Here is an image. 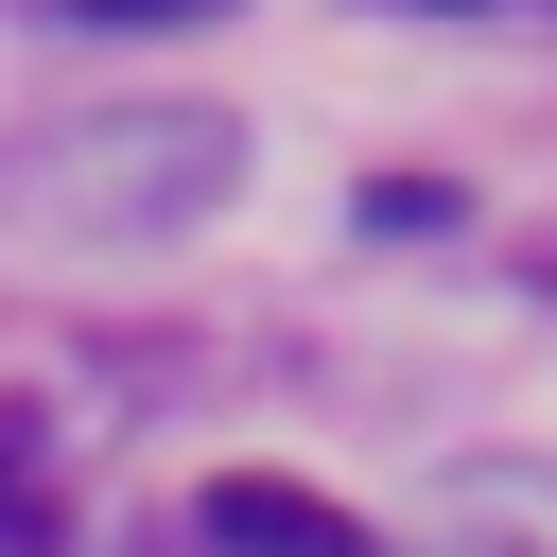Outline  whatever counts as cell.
Here are the masks:
<instances>
[{
  "label": "cell",
  "instance_id": "1",
  "mask_svg": "<svg viewBox=\"0 0 557 557\" xmlns=\"http://www.w3.org/2000/svg\"><path fill=\"white\" fill-rule=\"evenodd\" d=\"M226 191V122L191 104H139V122H70V157L17 174V209H70V226H174Z\"/></svg>",
  "mask_w": 557,
  "mask_h": 557
},
{
  "label": "cell",
  "instance_id": "2",
  "mask_svg": "<svg viewBox=\"0 0 557 557\" xmlns=\"http://www.w3.org/2000/svg\"><path fill=\"white\" fill-rule=\"evenodd\" d=\"M191 522H209V557H383V540H366L331 487H296V470H209Z\"/></svg>",
  "mask_w": 557,
  "mask_h": 557
},
{
  "label": "cell",
  "instance_id": "3",
  "mask_svg": "<svg viewBox=\"0 0 557 557\" xmlns=\"http://www.w3.org/2000/svg\"><path fill=\"white\" fill-rule=\"evenodd\" d=\"M70 17H104V35H157V17H226V0H70Z\"/></svg>",
  "mask_w": 557,
  "mask_h": 557
},
{
  "label": "cell",
  "instance_id": "4",
  "mask_svg": "<svg viewBox=\"0 0 557 557\" xmlns=\"http://www.w3.org/2000/svg\"><path fill=\"white\" fill-rule=\"evenodd\" d=\"M0 557H35V505H0Z\"/></svg>",
  "mask_w": 557,
  "mask_h": 557
}]
</instances>
